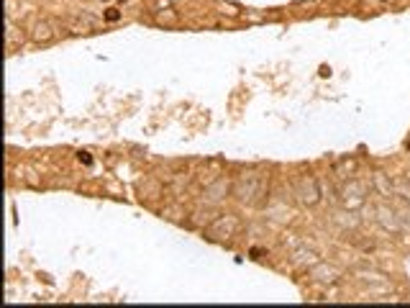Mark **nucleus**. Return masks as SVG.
Segmentation results:
<instances>
[{"mask_svg": "<svg viewBox=\"0 0 410 308\" xmlns=\"http://www.w3.org/2000/svg\"><path fill=\"white\" fill-rule=\"evenodd\" d=\"M226 190H228V182H226V180H218V182L208 190V198H205V201H208V203H218V201L223 198Z\"/></svg>", "mask_w": 410, "mask_h": 308, "instance_id": "nucleus-3", "label": "nucleus"}, {"mask_svg": "<svg viewBox=\"0 0 410 308\" xmlns=\"http://www.w3.org/2000/svg\"><path fill=\"white\" fill-rule=\"evenodd\" d=\"M359 278H364V280H369V283H382L385 280V275L382 273H375V270H361V273H356Z\"/></svg>", "mask_w": 410, "mask_h": 308, "instance_id": "nucleus-7", "label": "nucleus"}, {"mask_svg": "<svg viewBox=\"0 0 410 308\" xmlns=\"http://www.w3.org/2000/svg\"><path fill=\"white\" fill-rule=\"evenodd\" d=\"M364 3H366V6H372V8H375V6H380V3H382V0H364Z\"/></svg>", "mask_w": 410, "mask_h": 308, "instance_id": "nucleus-11", "label": "nucleus"}, {"mask_svg": "<svg viewBox=\"0 0 410 308\" xmlns=\"http://www.w3.org/2000/svg\"><path fill=\"white\" fill-rule=\"evenodd\" d=\"M52 38V28H49V23H36L33 26V42H49Z\"/></svg>", "mask_w": 410, "mask_h": 308, "instance_id": "nucleus-5", "label": "nucleus"}, {"mask_svg": "<svg viewBox=\"0 0 410 308\" xmlns=\"http://www.w3.org/2000/svg\"><path fill=\"white\" fill-rule=\"evenodd\" d=\"M21 42H23V33H21L13 23H8V33H6V44H8V49L21 47Z\"/></svg>", "mask_w": 410, "mask_h": 308, "instance_id": "nucleus-4", "label": "nucleus"}, {"mask_svg": "<svg viewBox=\"0 0 410 308\" xmlns=\"http://www.w3.org/2000/svg\"><path fill=\"white\" fill-rule=\"evenodd\" d=\"M387 3H392V0H387Z\"/></svg>", "mask_w": 410, "mask_h": 308, "instance_id": "nucleus-12", "label": "nucleus"}, {"mask_svg": "<svg viewBox=\"0 0 410 308\" xmlns=\"http://www.w3.org/2000/svg\"><path fill=\"white\" fill-rule=\"evenodd\" d=\"M236 226H238V221L233 218V216H228V218H218L213 226H211V234H216V237H228V234H233L236 231Z\"/></svg>", "mask_w": 410, "mask_h": 308, "instance_id": "nucleus-2", "label": "nucleus"}, {"mask_svg": "<svg viewBox=\"0 0 410 308\" xmlns=\"http://www.w3.org/2000/svg\"><path fill=\"white\" fill-rule=\"evenodd\" d=\"M318 185H315V180L313 177H303L300 182H298V198H300V203H305V206H313V203H318Z\"/></svg>", "mask_w": 410, "mask_h": 308, "instance_id": "nucleus-1", "label": "nucleus"}, {"mask_svg": "<svg viewBox=\"0 0 410 308\" xmlns=\"http://www.w3.org/2000/svg\"><path fill=\"white\" fill-rule=\"evenodd\" d=\"M318 275H323V280H334L336 278V270H331V267H320V270H315Z\"/></svg>", "mask_w": 410, "mask_h": 308, "instance_id": "nucleus-9", "label": "nucleus"}, {"mask_svg": "<svg viewBox=\"0 0 410 308\" xmlns=\"http://www.w3.org/2000/svg\"><path fill=\"white\" fill-rule=\"evenodd\" d=\"M159 21H170L172 23L175 21V13H159Z\"/></svg>", "mask_w": 410, "mask_h": 308, "instance_id": "nucleus-10", "label": "nucleus"}, {"mask_svg": "<svg viewBox=\"0 0 410 308\" xmlns=\"http://www.w3.org/2000/svg\"><path fill=\"white\" fill-rule=\"evenodd\" d=\"M218 8H221V13H226V16H238V8L231 6V3H218Z\"/></svg>", "mask_w": 410, "mask_h": 308, "instance_id": "nucleus-8", "label": "nucleus"}, {"mask_svg": "<svg viewBox=\"0 0 410 308\" xmlns=\"http://www.w3.org/2000/svg\"><path fill=\"white\" fill-rule=\"evenodd\" d=\"M377 213H380V221H382V226H385V228H392V231L397 228V221L392 218V211H387V208H380Z\"/></svg>", "mask_w": 410, "mask_h": 308, "instance_id": "nucleus-6", "label": "nucleus"}]
</instances>
